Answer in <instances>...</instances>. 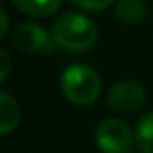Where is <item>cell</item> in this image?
<instances>
[{
  "instance_id": "8",
  "label": "cell",
  "mask_w": 153,
  "mask_h": 153,
  "mask_svg": "<svg viewBox=\"0 0 153 153\" xmlns=\"http://www.w3.org/2000/svg\"><path fill=\"white\" fill-rule=\"evenodd\" d=\"M63 0H13L15 7L33 18H45L54 15L61 7Z\"/></svg>"
},
{
  "instance_id": "12",
  "label": "cell",
  "mask_w": 153,
  "mask_h": 153,
  "mask_svg": "<svg viewBox=\"0 0 153 153\" xmlns=\"http://www.w3.org/2000/svg\"><path fill=\"white\" fill-rule=\"evenodd\" d=\"M9 31V15L6 13V9L0 6V40H4V36Z\"/></svg>"
},
{
  "instance_id": "6",
  "label": "cell",
  "mask_w": 153,
  "mask_h": 153,
  "mask_svg": "<svg viewBox=\"0 0 153 153\" xmlns=\"http://www.w3.org/2000/svg\"><path fill=\"white\" fill-rule=\"evenodd\" d=\"M115 18L124 25H140L148 16L144 0H117L114 4Z\"/></svg>"
},
{
  "instance_id": "9",
  "label": "cell",
  "mask_w": 153,
  "mask_h": 153,
  "mask_svg": "<svg viewBox=\"0 0 153 153\" xmlns=\"http://www.w3.org/2000/svg\"><path fill=\"white\" fill-rule=\"evenodd\" d=\"M133 133L139 149L142 153H153V110L139 119Z\"/></svg>"
},
{
  "instance_id": "5",
  "label": "cell",
  "mask_w": 153,
  "mask_h": 153,
  "mask_svg": "<svg viewBox=\"0 0 153 153\" xmlns=\"http://www.w3.org/2000/svg\"><path fill=\"white\" fill-rule=\"evenodd\" d=\"M13 45L16 51L25 54H36V52H52L56 43L52 40V34H49L42 25L34 22H24L15 27L13 31Z\"/></svg>"
},
{
  "instance_id": "10",
  "label": "cell",
  "mask_w": 153,
  "mask_h": 153,
  "mask_svg": "<svg viewBox=\"0 0 153 153\" xmlns=\"http://www.w3.org/2000/svg\"><path fill=\"white\" fill-rule=\"evenodd\" d=\"M70 2L87 13H101L105 9H108L110 6H114L117 0H70Z\"/></svg>"
},
{
  "instance_id": "3",
  "label": "cell",
  "mask_w": 153,
  "mask_h": 153,
  "mask_svg": "<svg viewBox=\"0 0 153 153\" xmlns=\"http://www.w3.org/2000/svg\"><path fill=\"white\" fill-rule=\"evenodd\" d=\"M96 144L103 153H130L135 144L133 130L121 119H105L94 133Z\"/></svg>"
},
{
  "instance_id": "1",
  "label": "cell",
  "mask_w": 153,
  "mask_h": 153,
  "mask_svg": "<svg viewBox=\"0 0 153 153\" xmlns=\"http://www.w3.org/2000/svg\"><path fill=\"white\" fill-rule=\"evenodd\" d=\"M52 40L68 52L90 51L99 40V29L94 20L81 13H63L52 25Z\"/></svg>"
},
{
  "instance_id": "2",
  "label": "cell",
  "mask_w": 153,
  "mask_h": 153,
  "mask_svg": "<svg viewBox=\"0 0 153 153\" xmlns=\"http://www.w3.org/2000/svg\"><path fill=\"white\" fill-rule=\"evenodd\" d=\"M59 87L72 105L90 106L101 94V78L96 68L85 63H74L61 72Z\"/></svg>"
},
{
  "instance_id": "7",
  "label": "cell",
  "mask_w": 153,
  "mask_h": 153,
  "mask_svg": "<svg viewBox=\"0 0 153 153\" xmlns=\"http://www.w3.org/2000/svg\"><path fill=\"white\" fill-rule=\"evenodd\" d=\"M20 123V108L13 96L0 90V135H7L16 130Z\"/></svg>"
},
{
  "instance_id": "11",
  "label": "cell",
  "mask_w": 153,
  "mask_h": 153,
  "mask_svg": "<svg viewBox=\"0 0 153 153\" xmlns=\"http://www.w3.org/2000/svg\"><path fill=\"white\" fill-rule=\"evenodd\" d=\"M11 72V56L7 54V51H4L0 47V83H2Z\"/></svg>"
},
{
  "instance_id": "4",
  "label": "cell",
  "mask_w": 153,
  "mask_h": 153,
  "mask_svg": "<svg viewBox=\"0 0 153 153\" xmlns=\"http://www.w3.org/2000/svg\"><path fill=\"white\" fill-rule=\"evenodd\" d=\"M106 99L112 110L119 114H133L144 106L148 92L137 79H119L110 87Z\"/></svg>"
}]
</instances>
